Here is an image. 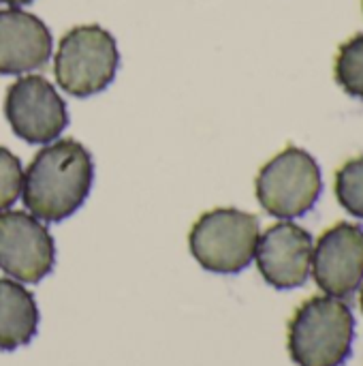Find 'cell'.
<instances>
[{
  "label": "cell",
  "mask_w": 363,
  "mask_h": 366,
  "mask_svg": "<svg viewBox=\"0 0 363 366\" xmlns=\"http://www.w3.org/2000/svg\"><path fill=\"white\" fill-rule=\"evenodd\" d=\"M4 116L13 133L28 144H51L68 124L66 103L41 75H24L9 86Z\"/></svg>",
  "instance_id": "cell-6"
},
{
  "label": "cell",
  "mask_w": 363,
  "mask_h": 366,
  "mask_svg": "<svg viewBox=\"0 0 363 366\" xmlns=\"http://www.w3.org/2000/svg\"><path fill=\"white\" fill-rule=\"evenodd\" d=\"M255 189L267 214L282 221L297 219L312 210L321 197V167L310 152L289 146L261 167Z\"/></svg>",
  "instance_id": "cell-5"
},
{
  "label": "cell",
  "mask_w": 363,
  "mask_h": 366,
  "mask_svg": "<svg viewBox=\"0 0 363 366\" xmlns=\"http://www.w3.org/2000/svg\"><path fill=\"white\" fill-rule=\"evenodd\" d=\"M312 251L310 232L291 221H280L259 236L255 259L265 283L276 290H295L310 277Z\"/></svg>",
  "instance_id": "cell-9"
},
{
  "label": "cell",
  "mask_w": 363,
  "mask_h": 366,
  "mask_svg": "<svg viewBox=\"0 0 363 366\" xmlns=\"http://www.w3.org/2000/svg\"><path fill=\"white\" fill-rule=\"evenodd\" d=\"M259 219L237 208H214L197 219L188 247L199 266L214 274H237L255 259Z\"/></svg>",
  "instance_id": "cell-3"
},
{
  "label": "cell",
  "mask_w": 363,
  "mask_h": 366,
  "mask_svg": "<svg viewBox=\"0 0 363 366\" xmlns=\"http://www.w3.org/2000/svg\"><path fill=\"white\" fill-rule=\"evenodd\" d=\"M336 81L347 94L363 99V32L340 45L336 56Z\"/></svg>",
  "instance_id": "cell-12"
},
{
  "label": "cell",
  "mask_w": 363,
  "mask_h": 366,
  "mask_svg": "<svg viewBox=\"0 0 363 366\" xmlns=\"http://www.w3.org/2000/svg\"><path fill=\"white\" fill-rule=\"evenodd\" d=\"M92 180L90 152L75 139H56L36 152L24 172L21 199L36 219L58 223L83 206Z\"/></svg>",
  "instance_id": "cell-1"
},
{
  "label": "cell",
  "mask_w": 363,
  "mask_h": 366,
  "mask_svg": "<svg viewBox=\"0 0 363 366\" xmlns=\"http://www.w3.org/2000/svg\"><path fill=\"white\" fill-rule=\"evenodd\" d=\"M120 64L116 39L101 26L71 28L58 43L53 73L58 86L73 97H90L105 90Z\"/></svg>",
  "instance_id": "cell-4"
},
{
  "label": "cell",
  "mask_w": 363,
  "mask_h": 366,
  "mask_svg": "<svg viewBox=\"0 0 363 366\" xmlns=\"http://www.w3.org/2000/svg\"><path fill=\"white\" fill-rule=\"evenodd\" d=\"M359 302H362V311H363V283H362V298H359Z\"/></svg>",
  "instance_id": "cell-16"
},
{
  "label": "cell",
  "mask_w": 363,
  "mask_h": 366,
  "mask_svg": "<svg viewBox=\"0 0 363 366\" xmlns=\"http://www.w3.org/2000/svg\"><path fill=\"white\" fill-rule=\"evenodd\" d=\"M56 264L49 229L30 212H0V270L19 283L43 281Z\"/></svg>",
  "instance_id": "cell-7"
},
{
  "label": "cell",
  "mask_w": 363,
  "mask_h": 366,
  "mask_svg": "<svg viewBox=\"0 0 363 366\" xmlns=\"http://www.w3.org/2000/svg\"><path fill=\"white\" fill-rule=\"evenodd\" d=\"M39 328L34 296L15 279H0V350L13 352L28 345Z\"/></svg>",
  "instance_id": "cell-11"
},
{
  "label": "cell",
  "mask_w": 363,
  "mask_h": 366,
  "mask_svg": "<svg viewBox=\"0 0 363 366\" xmlns=\"http://www.w3.org/2000/svg\"><path fill=\"white\" fill-rule=\"evenodd\" d=\"M4 4H11V6H21V4H30L32 0H0Z\"/></svg>",
  "instance_id": "cell-15"
},
{
  "label": "cell",
  "mask_w": 363,
  "mask_h": 366,
  "mask_svg": "<svg viewBox=\"0 0 363 366\" xmlns=\"http://www.w3.org/2000/svg\"><path fill=\"white\" fill-rule=\"evenodd\" d=\"M24 169L19 159L0 146V212L9 210L21 195Z\"/></svg>",
  "instance_id": "cell-14"
},
{
  "label": "cell",
  "mask_w": 363,
  "mask_h": 366,
  "mask_svg": "<svg viewBox=\"0 0 363 366\" xmlns=\"http://www.w3.org/2000/svg\"><path fill=\"white\" fill-rule=\"evenodd\" d=\"M355 317L342 298L315 296L289 324V354L297 366H342L353 352Z\"/></svg>",
  "instance_id": "cell-2"
},
{
  "label": "cell",
  "mask_w": 363,
  "mask_h": 366,
  "mask_svg": "<svg viewBox=\"0 0 363 366\" xmlns=\"http://www.w3.org/2000/svg\"><path fill=\"white\" fill-rule=\"evenodd\" d=\"M336 197L347 212L363 219V157L347 161L338 169Z\"/></svg>",
  "instance_id": "cell-13"
},
{
  "label": "cell",
  "mask_w": 363,
  "mask_h": 366,
  "mask_svg": "<svg viewBox=\"0 0 363 366\" xmlns=\"http://www.w3.org/2000/svg\"><path fill=\"white\" fill-rule=\"evenodd\" d=\"M312 277L325 296L349 298L363 283V227L338 223L329 227L312 251Z\"/></svg>",
  "instance_id": "cell-8"
},
{
  "label": "cell",
  "mask_w": 363,
  "mask_h": 366,
  "mask_svg": "<svg viewBox=\"0 0 363 366\" xmlns=\"http://www.w3.org/2000/svg\"><path fill=\"white\" fill-rule=\"evenodd\" d=\"M51 32L32 13L0 9V73L19 75L41 69L51 56Z\"/></svg>",
  "instance_id": "cell-10"
}]
</instances>
